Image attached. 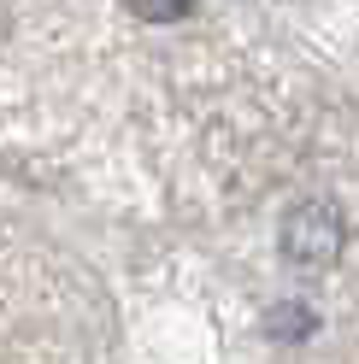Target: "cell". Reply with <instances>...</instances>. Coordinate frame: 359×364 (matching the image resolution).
<instances>
[{
  "label": "cell",
  "mask_w": 359,
  "mask_h": 364,
  "mask_svg": "<svg viewBox=\"0 0 359 364\" xmlns=\"http://www.w3.org/2000/svg\"><path fill=\"white\" fill-rule=\"evenodd\" d=\"M342 241H348V223H342V212H335L330 200H301V206L283 218V230H277L283 259L288 264H306V270L312 264H335Z\"/></svg>",
  "instance_id": "6da1fadb"
},
{
  "label": "cell",
  "mask_w": 359,
  "mask_h": 364,
  "mask_svg": "<svg viewBox=\"0 0 359 364\" xmlns=\"http://www.w3.org/2000/svg\"><path fill=\"white\" fill-rule=\"evenodd\" d=\"M136 12L153 18V24H171L177 12H189V0H136Z\"/></svg>",
  "instance_id": "7a4b0ae2"
}]
</instances>
